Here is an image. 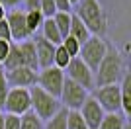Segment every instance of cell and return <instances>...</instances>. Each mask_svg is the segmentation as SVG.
I'll return each instance as SVG.
<instances>
[{
    "label": "cell",
    "mask_w": 131,
    "mask_h": 129,
    "mask_svg": "<svg viewBox=\"0 0 131 129\" xmlns=\"http://www.w3.org/2000/svg\"><path fill=\"white\" fill-rule=\"evenodd\" d=\"M72 12L86 26L90 35L104 37V33L108 31V16H106L104 6L100 4V0H80L77 4V10Z\"/></svg>",
    "instance_id": "1"
},
{
    "label": "cell",
    "mask_w": 131,
    "mask_h": 129,
    "mask_svg": "<svg viewBox=\"0 0 131 129\" xmlns=\"http://www.w3.org/2000/svg\"><path fill=\"white\" fill-rule=\"evenodd\" d=\"M125 74V63L123 55L114 47H108L102 63L94 72V82L96 86H108V84H119V80Z\"/></svg>",
    "instance_id": "2"
},
{
    "label": "cell",
    "mask_w": 131,
    "mask_h": 129,
    "mask_svg": "<svg viewBox=\"0 0 131 129\" xmlns=\"http://www.w3.org/2000/svg\"><path fill=\"white\" fill-rule=\"evenodd\" d=\"M29 98H31V112L35 113L43 123H45V121H49L53 115H57V113L63 110L59 98L47 94V92L41 90L37 84L29 88Z\"/></svg>",
    "instance_id": "3"
},
{
    "label": "cell",
    "mask_w": 131,
    "mask_h": 129,
    "mask_svg": "<svg viewBox=\"0 0 131 129\" xmlns=\"http://www.w3.org/2000/svg\"><path fill=\"white\" fill-rule=\"evenodd\" d=\"M108 41H106L104 37H98V35H90L88 37V41H84L80 45V53H78V59L82 61V63L86 64L88 69L92 70V72H96V69H98V64L102 63V59H104L106 51H108Z\"/></svg>",
    "instance_id": "4"
},
{
    "label": "cell",
    "mask_w": 131,
    "mask_h": 129,
    "mask_svg": "<svg viewBox=\"0 0 131 129\" xmlns=\"http://www.w3.org/2000/svg\"><path fill=\"white\" fill-rule=\"evenodd\" d=\"M31 112V98H29V88H10L6 96L2 113L22 117L24 113Z\"/></svg>",
    "instance_id": "5"
},
{
    "label": "cell",
    "mask_w": 131,
    "mask_h": 129,
    "mask_svg": "<svg viewBox=\"0 0 131 129\" xmlns=\"http://www.w3.org/2000/svg\"><path fill=\"white\" fill-rule=\"evenodd\" d=\"M90 96L100 104V107L106 113H121V96H119V84H108V86H96Z\"/></svg>",
    "instance_id": "6"
},
{
    "label": "cell",
    "mask_w": 131,
    "mask_h": 129,
    "mask_svg": "<svg viewBox=\"0 0 131 129\" xmlns=\"http://www.w3.org/2000/svg\"><path fill=\"white\" fill-rule=\"evenodd\" d=\"M88 96H90V92H86L82 86H78L77 82L65 78V84H63V90H61L59 102H61V107L67 110V112H78L82 107V104L86 102Z\"/></svg>",
    "instance_id": "7"
},
{
    "label": "cell",
    "mask_w": 131,
    "mask_h": 129,
    "mask_svg": "<svg viewBox=\"0 0 131 129\" xmlns=\"http://www.w3.org/2000/svg\"><path fill=\"white\" fill-rule=\"evenodd\" d=\"M63 84H65V70L57 69V67L37 70V86L41 90H45L47 94L59 98L61 90H63Z\"/></svg>",
    "instance_id": "8"
},
{
    "label": "cell",
    "mask_w": 131,
    "mask_h": 129,
    "mask_svg": "<svg viewBox=\"0 0 131 129\" xmlns=\"http://www.w3.org/2000/svg\"><path fill=\"white\" fill-rule=\"evenodd\" d=\"M65 78H69V80H72V82H77V84L82 86L86 92H92L94 88H96V82H94V72L88 69V67L82 63L78 57H74V59L69 63V67L65 69Z\"/></svg>",
    "instance_id": "9"
},
{
    "label": "cell",
    "mask_w": 131,
    "mask_h": 129,
    "mask_svg": "<svg viewBox=\"0 0 131 129\" xmlns=\"http://www.w3.org/2000/svg\"><path fill=\"white\" fill-rule=\"evenodd\" d=\"M6 22L10 27V41L12 43H22L31 39V33L26 26V12L22 8H14V10L6 12Z\"/></svg>",
    "instance_id": "10"
},
{
    "label": "cell",
    "mask_w": 131,
    "mask_h": 129,
    "mask_svg": "<svg viewBox=\"0 0 131 129\" xmlns=\"http://www.w3.org/2000/svg\"><path fill=\"white\" fill-rule=\"evenodd\" d=\"M4 78L10 88H31V86L37 84V70L20 67V69H14V70H6Z\"/></svg>",
    "instance_id": "11"
},
{
    "label": "cell",
    "mask_w": 131,
    "mask_h": 129,
    "mask_svg": "<svg viewBox=\"0 0 131 129\" xmlns=\"http://www.w3.org/2000/svg\"><path fill=\"white\" fill-rule=\"evenodd\" d=\"M78 113H80V117L84 119V123L88 125V129H98V125L102 123V119H104V115H106V112L100 107V104L96 102L92 96L86 98V102L82 104Z\"/></svg>",
    "instance_id": "12"
},
{
    "label": "cell",
    "mask_w": 131,
    "mask_h": 129,
    "mask_svg": "<svg viewBox=\"0 0 131 129\" xmlns=\"http://www.w3.org/2000/svg\"><path fill=\"white\" fill-rule=\"evenodd\" d=\"M33 39V45H35V57H37V69H49L53 67V55H55V47L53 43L45 41L41 35L37 37H31Z\"/></svg>",
    "instance_id": "13"
},
{
    "label": "cell",
    "mask_w": 131,
    "mask_h": 129,
    "mask_svg": "<svg viewBox=\"0 0 131 129\" xmlns=\"http://www.w3.org/2000/svg\"><path fill=\"white\" fill-rule=\"evenodd\" d=\"M119 96H121V113L129 117L131 115V74L125 72L119 80Z\"/></svg>",
    "instance_id": "14"
},
{
    "label": "cell",
    "mask_w": 131,
    "mask_h": 129,
    "mask_svg": "<svg viewBox=\"0 0 131 129\" xmlns=\"http://www.w3.org/2000/svg\"><path fill=\"white\" fill-rule=\"evenodd\" d=\"M16 45H18V49H20V55H22L24 67L33 69V70H39V69H37V57H35V45H33V39H27V41L16 43Z\"/></svg>",
    "instance_id": "15"
},
{
    "label": "cell",
    "mask_w": 131,
    "mask_h": 129,
    "mask_svg": "<svg viewBox=\"0 0 131 129\" xmlns=\"http://www.w3.org/2000/svg\"><path fill=\"white\" fill-rule=\"evenodd\" d=\"M39 29H41V37H43L45 41L53 43V45H61L63 37H61V33H59V29H57V26H55L53 18H45Z\"/></svg>",
    "instance_id": "16"
},
{
    "label": "cell",
    "mask_w": 131,
    "mask_h": 129,
    "mask_svg": "<svg viewBox=\"0 0 131 129\" xmlns=\"http://www.w3.org/2000/svg\"><path fill=\"white\" fill-rule=\"evenodd\" d=\"M69 35H71L72 39H77L80 45H82L84 41H88V37H90V31H88L86 26H84V24H82V22L74 16V12H72V20H71V29H69Z\"/></svg>",
    "instance_id": "17"
},
{
    "label": "cell",
    "mask_w": 131,
    "mask_h": 129,
    "mask_svg": "<svg viewBox=\"0 0 131 129\" xmlns=\"http://www.w3.org/2000/svg\"><path fill=\"white\" fill-rule=\"evenodd\" d=\"M24 67V61H22V55H20V49H18L16 43H10V51H8V57L4 59L2 63V70H14V69H20Z\"/></svg>",
    "instance_id": "18"
},
{
    "label": "cell",
    "mask_w": 131,
    "mask_h": 129,
    "mask_svg": "<svg viewBox=\"0 0 131 129\" xmlns=\"http://www.w3.org/2000/svg\"><path fill=\"white\" fill-rule=\"evenodd\" d=\"M127 123V117L123 113H106L98 129H123Z\"/></svg>",
    "instance_id": "19"
},
{
    "label": "cell",
    "mask_w": 131,
    "mask_h": 129,
    "mask_svg": "<svg viewBox=\"0 0 131 129\" xmlns=\"http://www.w3.org/2000/svg\"><path fill=\"white\" fill-rule=\"evenodd\" d=\"M71 20H72V12H57V14L53 16V22H55V26H57V29H59V33H61L63 39L69 35Z\"/></svg>",
    "instance_id": "20"
},
{
    "label": "cell",
    "mask_w": 131,
    "mask_h": 129,
    "mask_svg": "<svg viewBox=\"0 0 131 129\" xmlns=\"http://www.w3.org/2000/svg\"><path fill=\"white\" fill-rule=\"evenodd\" d=\"M43 14L39 10H35V12H26V26H27V29H29V33H31V37L37 33V29L41 27V24H43Z\"/></svg>",
    "instance_id": "21"
},
{
    "label": "cell",
    "mask_w": 131,
    "mask_h": 129,
    "mask_svg": "<svg viewBox=\"0 0 131 129\" xmlns=\"http://www.w3.org/2000/svg\"><path fill=\"white\" fill-rule=\"evenodd\" d=\"M20 129H43V121L33 112H27L20 117Z\"/></svg>",
    "instance_id": "22"
},
{
    "label": "cell",
    "mask_w": 131,
    "mask_h": 129,
    "mask_svg": "<svg viewBox=\"0 0 131 129\" xmlns=\"http://www.w3.org/2000/svg\"><path fill=\"white\" fill-rule=\"evenodd\" d=\"M71 57H69V53H67L65 49L61 47V45H57L55 47V55H53V67H57V69L65 70L67 67H69V63H71Z\"/></svg>",
    "instance_id": "23"
},
{
    "label": "cell",
    "mask_w": 131,
    "mask_h": 129,
    "mask_svg": "<svg viewBox=\"0 0 131 129\" xmlns=\"http://www.w3.org/2000/svg\"><path fill=\"white\" fill-rule=\"evenodd\" d=\"M67 110H61L57 115L49 119V121H45L43 123V129H67Z\"/></svg>",
    "instance_id": "24"
},
{
    "label": "cell",
    "mask_w": 131,
    "mask_h": 129,
    "mask_svg": "<svg viewBox=\"0 0 131 129\" xmlns=\"http://www.w3.org/2000/svg\"><path fill=\"white\" fill-rule=\"evenodd\" d=\"M61 47H63L67 53H69V57H71V59L78 57V53H80V43H78L77 39H72L71 35H67V37L61 41Z\"/></svg>",
    "instance_id": "25"
},
{
    "label": "cell",
    "mask_w": 131,
    "mask_h": 129,
    "mask_svg": "<svg viewBox=\"0 0 131 129\" xmlns=\"http://www.w3.org/2000/svg\"><path fill=\"white\" fill-rule=\"evenodd\" d=\"M67 129H88L84 119L80 117L78 112H69L67 113Z\"/></svg>",
    "instance_id": "26"
},
{
    "label": "cell",
    "mask_w": 131,
    "mask_h": 129,
    "mask_svg": "<svg viewBox=\"0 0 131 129\" xmlns=\"http://www.w3.org/2000/svg\"><path fill=\"white\" fill-rule=\"evenodd\" d=\"M39 10H41L43 18H53L57 14V8H55L53 0H39Z\"/></svg>",
    "instance_id": "27"
},
{
    "label": "cell",
    "mask_w": 131,
    "mask_h": 129,
    "mask_svg": "<svg viewBox=\"0 0 131 129\" xmlns=\"http://www.w3.org/2000/svg\"><path fill=\"white\" fill-rule=\"evenodd\" d=\"M8 90H10V86H8V82H6V78H4V72H2V69H0V112H2V107H4Z\"/></svg>",
    "instance_id": "28"
},
{
    "label": "cell",
    "mask_w": 131,
    "mask_h": 129,
    "mask_svg": "<svg viewBox=\"0 0 131 129\" xmlns=\"http://www.w3.org/2000/svg\"><path fill=\"white\" fill-rule=\"evenodd\" d=\"M4 129H20V117L4 113Z\"/></svg>",
    "instance_id": "29"
},
{
    "label": "cell",
    "mask_w": 131,
    "mask_h": 129,
    "mask_svg": "<svg viewBox=\"0 0 131 129\" xmlns=\"http://www.w3.org/2000/svg\"><path fill=\"white\" fill-rule=\"evenodd\" d=\"M0 41H10V27H8L6 18L0 22ZM10 43H12V41H10Z\"/></svg>",
    "instance_id": "30"
},
{
    "label": "cell",
    "mask_w": 131,
    "mask_h": 129,
    "mask_svg": "<svg viewBox=\"0 0 131 129\" xmlns=\"http://www.w3.org/2000/svg\"><path fill=\"white\" fill-rule=\"evenodd\" d=\"M53 2H55L57 12H72V6L69 0H53Z\"/></svg>",
    "instance_id": "31"
},
{
    "label": "cell",
    "mask_w": 131,
    "mask_h": 129,
    "mask_svg": "<svg viewBox=\"0 0 131 129\" xmlns=\"http://www.w3.org/2000/svg\"><path fill=\"white\" fill-rule=\"evenodd\" d=\"M24 12H35L39 10V0H24ZM41 12V10H39Z\"/></svg>",
    "instance_id": "32"
},
{
    "label": "cell",
    "mask_w": 131,
    "mask_h": 129,
    "mask_svg": "<svg viewBox=\"0 0 131 129\" xmlns=\"http://www.w3.org/2000/svg\"><path fill=\"white\" fill-rule=\"evenodd\" d=\"M8 51H10V41H0V67H2L4 59L8 57Z\"/></svg>",
    "instance_id": "33"
},
{
    "label": "cell",
    "mask_w": 131,
    "mask_h": 129,
    "mask_svg": "<svg viewBox=\"0 0 131 129\" xmlns=\"http://www.w3.org/2000/svg\"><path fill=\"white\" fill-rule=\"evenodd\" d=\"M24 0H0V4L4 6V8H10V10H14V8H20V4H22Z\"/></svg>",
    "instance_id": "34"
},
{
    "label": "cell",
    "mask_w": 131,
    "mask_h": 129,
    "mask_svg": "<svg viewBox=\"0 0 131 129\" xmlns=\"http://www.w3.org/2000/svg\"><path fill=\"white\" fill-rule=\"evenodd\" d=\"M4 18H6V8H4L2 4H0V22L4 20Z\"/></svg>",
    "instance_id": "35"
},
{
    "label": "cell",
    "mask_w": 131,
    "mask_h": 129,
    "mask_svg": "<svg viewBox=\"0 0 131 129\" xmlns=\"http://www.w3.org/2000/svg\"><path fill=\"white\" fill-rule=\"evenodd\" d=\"M0 129H4V113L0 112Z\"/></svg>",
    "instance_id": "36"
},
{
    "label": "cell",
    "mask_w": 131,
    "mask_h": 129,
    "mask_svg": "<svg viewBox=\"0 0 131 129\" xmlns=\"http://www.w3.org/2000/svg\"><path fill=\"white\" fill-rule=\"evenodd\" d=\"M69 2H71V6H72V8H74V6H77L78 2H80V0H69Z\"/></svg>",
    "instance_id": "37"
},
{
    "label": "cell",
    "mask_w": 131,
    "mask_h": 129,
    "mask_svg": "<svg viewBox=\"0 0 131 129\" xmlns=\"http://www.w3.org/2000/svg\"><path fill=\"white\" fill-rule=\"evenodd\" d=\"M123 129H131V125H129V121H127V123H125V127H123Z\"/></svg>",
    "instance_id": "38"
}]
</instances>
